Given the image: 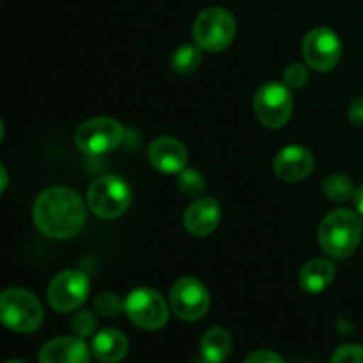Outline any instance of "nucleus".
Wrapping results in <instances>:
<instances>
[{"label": "nucleus", "mask_w": 363, "mask_h": 363, "mask_svg": "<svg viewBox=\"0 0 363 363\" xmlns=\"http://www.w3.org/2000/svg\"><path fill=\"white\" fill-rule=\"evenodd\" d=\"M179 190L188 197H199L204 194L206 181L199 170L184 169L179 172Z\"/></svg>", "instance_id": "21"}, {"label": "nucleus", "mask_w": 363, "mask_h": 363, "mask_svg": "<svg viewBox=\"0 0 363 363\" xmlns=\"http://www.w3.org/2000/svg\"><path fill=\"white\" fill-rule=\"evenodd\" d=\"M350 121L354 126H363V96H358L350 105Z\"/></svg>", "instance_id": "27"}, {"label": "nucleus", "mask_w": 363, "mask_h": 363, "mask_svg": "<svg viewBox=\"0 0 363 363\" xmlns=\"http://www.w3.org/2000/svg\"><path fill=\"white\" fill-rule=\"evenodd\" d=\"M128 353V339L119 330H101L92 339V354L103 363L121 362Z\"/></svg>", "instance_id": "16"}, {"label": "nucleus", "mask_w": 363, "mask_h": 363, "mask_svg": "<svg viewBox=\"0 0 363 363\" xmlns=\"http://www.w3.org/2000/svg\"><path fill=\"white\" fill-rule=\"evenodd\" d=\"M335 277V266L326 259H312L301 268L300 284L307 293H321L332 284Z\"/></svg>", "instance_id": "17"}, {"label": "nucleus", "mask_w": 363, "mask_h": 363, "mask_svg": "<svg viewBox=\"0 0 363 363\" xmlns=\"http://www.w3.org/2000/svg\"><path fill=\"white\" fill-rule=\"evenodd\" d=\"M71 328H73L74 335L85 339V337L92 335V332L96 330V318L92 315V312L80 311L71 321Z\"/></svg>", "instance_id": "23"}, {"label": "nucleus", "mask_w": 363, "mask_h": 363, "mask_svg": "<svg viewBox=\"0 0 363 363\" xmlns=\"http://www.w3.org/2000/svg\"><path fill=\"white\" fill-rule=\"evenodd\" d=\"M222 220V209L213 197H199L184 211V227L194 236H208L218 227Z\"/></svg>", "instance_id": "14"}, {"label": "nucleus", "mask_w": 363, "mask_h": 363, "mask_svg": "<svg viewBox=\"0 0 363 363\" xmlns=\"http://www.w3.org/2000/svg\"><path fill=\"white\" fill-rule=\"evenodd\" d=\"M130 186L119 176L98 177L89 188L87 204L99 218H117L130 208Z\"/></svg>", "instance_id": "5"}, {"label": "nucleus", "mask_w": 363, "mask_h": 363, "mask_svg": "<svg viewBox=\"0 0 363 363\" xmlns=\"http://www.w3.org/2000/svg\"><path fill=\"white\" fill-rule=\"evenodd\" d=\"M342 45L332 28L318 27L303 39V57L315 71H332L339 64Z\"/></svg>", "instance_id": "10"}, {"label": "nucleus", "mask_w": 363, "mask_h": 363, "mask_svg": "<svg viewBox=\"0 0 363 363\" xmlns=\"http://www.w3.org/2000/svg\"><path fill=\"white\" fill-rule=\"evenodd\" d=\"M170 307L184 321H197L209 308V293L201 280L194 277L177 280L170 293Z\"/></svg>", "instance_id": "11"}, {"label": "nucleus", "mask_w": 363, "mask_h": 363, "mask_svg": "<svg viewBox=\"0 0 363 363\" xmlns=\"http://www.w3.org/2000/svg\"><path fill=\"white\" fill-rule=\"evenodd\" d=\"M124 311L135 326L142 330H160L169 321V305L162 294L149 287H138L128 294Z\"/></svg>", "instance_id": "7"}, {"label": "nucleus", "mask_w": 363, "mask_h": 363, "mask_svg": "<svg viewBox=\"0 0 363 363\" xmlns=\"http://www.w3.org/2000/svg\"><path fill=\"white\" fill-rule=\"evenodd\" d=\"M308 82V69L303 64H291L284 71V84L289 89H300Z\"/></svg>", "instance_id": "24"}, {"label": "nucleus", "mask_w": 363, "mask_h": 363, "mask_svg": "<svg viewBox=\"0 0 363 363\" xmlns=\"http://www.w3.org/2000/svg\"><path fill=\"white\" fill-rule=\"evenodd\" d=\"M124 138V128L112 117H94L85 121L77 131L78 149L89 156L106 155L121 145Z\"/></svg>", "instance_id": "8"}, {"label": "nucleus", "mask_w": 363, "mask_h": 363, "mask_svg": "<svg viewBox=\"0 0 363 363\" xmlns=\"http://www.w3.org/2000/svg\"><path fill=\"white\" fill-rule=\"evenodd\" d=\"M45 312L38 298L25 289H7L0 294V323L18 333L35 332Z\"/></svg>", "instance_id": "3"}, {"label": "nucleus", "mask_w": 363, "mask_h": 363, "mask_svg": "<svg viewBox=\"0 0 363 363\" xmlns=\"http://www.w3.org/2000/svg\"><path fill=\"white\" fill-rule=\"evenodd\" d=\"M245 363H286V362H284L279 354L273 353V351L261 350V351H254V353L248 354Z\"/></svg>", "instance_id": "26"}, {"label": "nucleus", "mask_w": 363, "mask_h": 363, "mask_svg": "<svg viewBox=\"0 0 363 363\" xmlns=\"http://www.w3.org/2000/svg\"><path fill=\"white\" fill-rule=\"evenodd\" d=\"M233 340L223 328H211L201 340V353L208 363H222L230 354Z\"/></svg>", "instance_id": "18"}, {"label": "nucleus", "mask_w": 363, "mask_h": 363, "mask_svg": "<svg viewBox=\"0 0 363 363\" xmlns=\"http://www.w3.org/2000/svg\"><path fill=\"white\" fill-rule=\"evenodd\" d=\"M6 363H23V362H20V360H9V362H6Z\"/></svg>", "instance_id": "31"}, {"label": "nucleus", "mask_w": 363, "mask_h": 363, "mask_svg": "<svg viewBox=\"0 0 363 363\" xmlns=\"http://www.w3.org/2000/svg\"><path fill=\"white\" fill-rule=\"evenodd\" d=\"M275 174L287 183H298L308 177L314 170V156L303 145H287L277 155L273 162Z\"/></svg>", "instance_id": "12"}, {"label": "nucleus", "mask_w": 363, "mask_h": 363, "mask_svg": "<svg viewBox=\"0 0 363 363\" xmlns=\"http://www.w3.org/2000/svg\"><path fill=\"white\" fill-rule=\"evenodd\" d=\"M94 308L103 318H116L124 308V303L121 298L113 293H103L94 300Z\"/></svg>", "instance_id": "22"}, {"label": "nucleus", "mask_w": 363, "mask_h": 363, "mask_svg": "<svg viewBox=\"0 0 363 363\" xmlns=\"http://www.w3.org/2000/svg\"><path fill=\"white\" fill-rule=\"evenodd\" d=\"M332 363H363L362 346H342L335 351Z\"/></svg>", "instance_id": "25"}, {"label": "nucleus", "mask_w": 363, "mask_h": 363, "mask_svg": "<svg viewBox=\"0 0 363 363\" xmlns=\"http://www.w3.org/2000/svg\"><path fill=\"white\" fill-rule=\"evenodd\" d=\"M202 48L195 45H183L170 57V67L177 74H190L201 66Z\"/></svg>", "instance_id": "19"}, {"label": "nucleus", "mask_w": 363, "mask_h": 363, "mask_svg": "<svg viewBox=\"0 0 363 363\" xmlns=\"http://www.w3.org/2000/svg\"><path fill=\"white\" fill-rule=\"evenodd\" d=\"M147 156L156 170L165 174H179L188 162L186 147L172 137H158L149 144Z\"/></svg>", "instance_id": "13"}, {"label": "nucleus", "mask_w": 363, "mask_h": 363, "mask_svg": "<svg viewBox=\"0 0 363 363\" xmlns=\"http://www.w3.org/2000/svg\"><path fill=\"white\" fill-rule=\"evenodd\" d=\"M35 227L53 240L77 236L85 223L84 201L74 190L53 186L43 191L34 204Z\"/></svg>", "instance_id": "1"}, {"label": "nucleus", "mask_w": 363, "mask_h": 363, "mask_svg": "<svg viewBox=\"0 0 363 363\" xmlns=\"http://www.w3.org/2000/svg\"><path fill=\"white\" fill-rule=\"evenodd\" d=\"M89 289V277L82 272L67 269V272L59 273L48 286V301L52 308L57 312H73L84 305L87 300Z\"/></svg>", "instance_id": "9"}, {"label": "nucleus", "mask_w": 363, "mask_h": 363, "mask_svg": "<svg viewBox=\"0 0 363 363\" xmlns=\"http://www.w3.org/2000/svg\"><path fill=\"white\" fill-rule=\"evenodd\" d=\"M236 35V20L222 7H209L202 11L194 23V39L202 50L222 52Z\"/></svg>", "instance_id": "4"}, {"label": "nucleus", "mask_w": 363, "mask_h": 363, "mask_svg": "<svg viewBox=\"0 0 363 363\" xmlns=\"http://www.w3.org/2000/svg\"><path fill=\"white\" fill-rule=\"evenodd\" d=\"M6 186H7V172L4 170V167L0 165V194L6 190Z\"/></svg>", "instance_id": "29"}, {"label": "nucleus", "mask_w": 363, "mask_h": 363, "mask_svg": "<svg viewBox=\"0 0 363 363\" xmlns=\"http://www.w3.org/2000/svg\"><path fill=\"white\" fill-rule=\"evenodd\" d=\"M323 194L333 202H346L354 197L357 190H354L353 181L344 174H332L323 181Z\"/></svg>", "instance_id": "20"}, {"label": "nucleus", "mask_w": 363, "mask_h": 363, "mask_svg": "<svg viewBox=\"0 0 363 363\" xmlns=\"http://www.w3.org/2000/svg\"><path fill=\"white\" fill-rule=\"evenodd\" d=\"M363 225L360 216L351 209L330 213L319 227V243L328 255L346 259L357 250L362 240Z\"/></svg>", "instance_id": "2"}, {"label": "nucleus", "mask_w": 363, "mask_h": 363, "mask_svg": "<svg viewBox=\"0 0 363 363\" xmlns=\"http://www.w3.org/2000/svg\"><path fill=\"white\" fill-rule=\"evenodd\" d=\"M39 363H91V353L80 337H60L41 347Z\"/></svg>", "instance_id": "15"}, {"label": "nucleus", "mask_w": 363, "mask_h": 363, "mask_svg": "<svg viewBox=\"0 0 363 363\" xmlns=\"http://www.w3.org/2000/svg\"><path fill=\"white\" fill-rule=\"evenodd\" d=\"M354 206H357V209H358V213H360V215L363 216V184L360 188H358L357 190V194H354Z\"/></svg>", "instance_id": "28"}, {"label": "nucleus", "mask_w": 363, "mask_h": 363, "mask_svg": "<svg viewBox=\"0 0 363 363\" xmlns=\"http://www.w3.org/2000/svg\"><path fill=\"white\" fill-rule=\"evenodd\" d=\"M294 98L291 89L280 82H268L257 91L254 98V110L257 119L266 128L279 130L286 126L293 116Z\"/></svg>", "instance_id": "6"}, {"label": "nucleus", "mask_w": 363, "mask_h": 363, "mask_svg": "<svg viewBox=\"0 0 363 363\" xmlns=\"http://www.w3.org/2000/svg\"><path fill=\"white\" fill-rule=\"evenodd\" d=\"M4 135H6V128H4V123H2V121H0V142H2Z\"/></svg>", "instance_id": "30"}]
</instances>
